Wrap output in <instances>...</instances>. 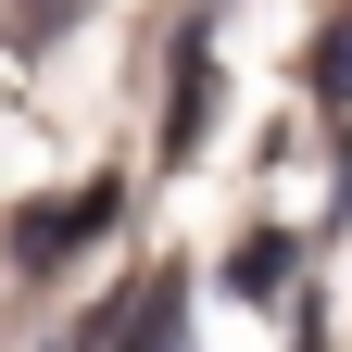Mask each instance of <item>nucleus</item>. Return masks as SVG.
<instances>
[{"label":"nucleus","mask_w":352,"mask_h":352,"mask_svg":"<svg viewBox=\"0 0 352 352\" xmlns=\"http://www.w3.org/2000/svg\"><path fill=\"white\" fill-rule=\"evenodd\" d=\"M113 214H126V189H113V176H88V189L38 201L25 227H13V264H25V277H51V264H63L76 239H101V227H113Z\"/></svg>","instance_id":"1"},{"label":"nucleus","mask_w":352,"mask_h":352,"mask_svg":"<svg viewBox=\"0 0 352 352\" xmlns=\"http://www.w3.org/2000/svg\"><path fill=\"white\" fill-rule=\"evenodd\" d=\"M239 289L277 302V289H289V239H252V252H239Z\"/></svg>","instance_id":"5"},{"label":"nucleus","mask_w":352,"mask_h":352,"mask_svg":"<svg viewBox=\"0 0 352 352\" xmlns=\"http://www.w3.org/2000/svg\"><path fill=\"white\" fill-rule=\"evenodd\" d=\"M214 101H227V88H214V51L176 38V63H164V151H176V164H189V139L214 126Z\"/></svg>","instance_id":"2"},{"label":"nucleus","mask_w":352,"mask_h":352,"mask_svg":"<svg viewBox=\"0 0 352 352\" xmlns=\"http://www.w3.org/2000/svg\"><path fill=\"white\" fill-rule=\"evenodd\" d=\"M176 340H189V277H164L139 302V340H126V352H176Z\"/></svg>","instance_id":"3"},{"label":"nucleus","mask_w":352,"mask_h":352,"mask_svg":"<svg viewBox=\"0 0 352 352\" xmlns=\"http://www.w3.org/2000/svg\"><path fill=\"white\" fill-rule=\"evenodd\" d=\"M315 101H352V13L315 38Z\"/></svg>","instance_id":"4"}]
</instances>
